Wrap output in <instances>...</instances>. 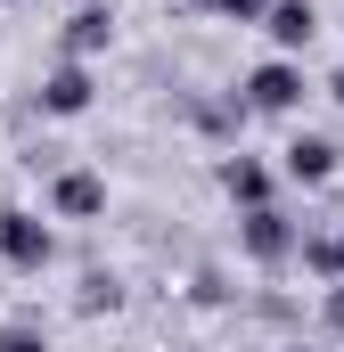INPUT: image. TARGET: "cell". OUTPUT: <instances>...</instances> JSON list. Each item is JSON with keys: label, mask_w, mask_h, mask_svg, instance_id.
<instances>
[{"label": "cell", "mask_w": 344, "mask_h": 352, "mask_svg": "<svg viewBox=\"0 0 344 352\" xmlns=\"http://www.w3.org/2000/svg\"><path fill=\"white\" fill-rule=\"evenodd\" d=\"M0 263L25 270V278L50 270V263H58V230H50L33 205H0Z\"/></svg>", "instance_id": "cell-1"}, {"label": "cell", "mask_w": 344, "mask_h": 352, "mask_svg": "<svg viewBox=\"0 0 344 352\" xmlns=\"http://www.w3.org/2000/svg\"><path fill=\"white\" fill-rule=\"evenodd\" d=\"M238 246H246V263L279 270V263H295V254H303V230H295L279 205H255V213H238Z\"/></svg>", "instance_id": "cell-2"}, {"label": "cell", "mask_w": 344, "mask_h": 352, "mask_svg": "<svg viewBox=\"0 0 344 352\" xmlns=\"http://www.w3.org/2000/svg\"><path fill=\"white\" fill-rule=\"evenodd\" d=\"M303 98H312V82H303L295 58H262L255 74H246V107H255V115H295Z\"/></svg>", "instance_id": "cell-3"}, {"label": "cell", "mask_w": 344, "mask_h": 352, "mask_svg": "<svg viewBox=\"0 0 344 352\" xmlns=\"http://www.w3.org/2000/svg\"><path fill=\"white\" fill-rule=\"evenodd\" d=\"M279 173L295 180V188H328V180L344 173V148L328 140V131H295V140L279 148Z\"/></svg>", "instance_id": "cell-4"}, {"label": "cell", "mask_w": 344, "mask_h": 352, "mask_svg": "<svg viewBox=\"0 0 344 352\" xmlns=\"http://www.w3.org/2000/svg\"><path fill=\"white\" fill-rule=\"evenodd\" d=\"M50 213L58 221H98L107 213V180L98 173H58L50 180Z\"/></svg>", "instance_id": "cell-5"}, {"label": "cell", "mask_w": 344, "mask_h": 352, "mask_svg": "<svg viewBox=\"0 0 344 352\" xmlns=\"http://www.w3.org/2000/svg\"><path fill=\"white\" fill-rule=\"evenodd\" d=\"M90 98H98L90 66H83V58H66V66L41 82V115H90Z\"/></svg>", "instance_id": "cell-6"}, {"label": "cell", "mask_w": 344, "mask_h": 352, "mask_svg": "<svg viewBox=\"0 0 344 352\" xmlns=\"http://www.w3.org/2000/svg\"><path fill=\"white\" fill-rule=\"evenodd\" d=\"M262 33L279 41V58H303V50H312V33H320V8H312V0H279Z\"/></svg>", "instance_id": "cell-7"}, {"label": "cell", "mask_w": 344, "mask_h": 352, "mask_svg": "<svg viewBox=\"0 0 344 352\" xmlns=\"http://www.w3.org/2000/svg\"><path fill=\"white\" fill-rule=\"evenodd\" d=\"M222 197L246 205V213L270 205V164H262V156H222Z\"/></svg>", "instance_id": "cell-8"}, {"label": "cell", "mask_w": 344, "mask_h": 352, "mask_svg": "<svg viewBox=\"0 0 344 352\" xmlns=\"http://www.w3.org/2000/svg\"><path fill=\"white\" fill-rule=\"evenodd\" d=\"M107 41H115V8H107V0H90L83 16H74V25H66V58H98V50H107Z\"/></svg>", "instance_id": "cell-9"}, {"label": "cell", "mask_w": 344, "mask_h": 352, "mask_svg": "<svg viewBox=\"0 0 344 352\" xmlns=\"http://www.w3.org/2000/svg\"><path fill=\"white\" fill-rule=\"evenodd\" d=\"M303 263L320 270V278H344V230H320V238H303Z\"/></svg>", "instance_id": "cell-10"}, {"label": "cell", "mask_w": 344, "mask_h": 352, "mask_svg": "<svg viewBox=\"0 0 344 352\" xmlns=\"http://www.w3.org/2000/svg\"><path fill=\"white\" fill-rule=\"evenodd\" d=\"M213 8H222L230 25H270V8H279V0H213Z\"/></svg>", "instance_id": "cell-11"}, {"label": "cell", "mask_w": 344, "mask_h": 352, "mask_svg": "<svg viewBox=\"0 0 344 352\" xmlns=\"http://www.w3.org/2000/svg\"><path fill=\"white\" fill-rule=\"evenodd\" d=\"M0 352H50V344H41L33 320H8V328H0Z\"/></svg>", "instance_id": "cell-12"}, {"label": "cell", "mask_w": 344, "mask_h": 352, "mask_svg": "<svg viewBox=\"0 0 344 352\" xmlns=\"http://www.w3.org/2000/svg\"><path fill=\"white\" fill-rule=\"evenodd\" d=\"M83 311H115V278H107V270L83 278Z\"/></svg>", "instance_id": "cell-13"}, {"label": "cell", "mask_w": 344, "mask_h": 352, "mask_svg": "<svg viewBox=\"0 0 344 352\" xmlns=\"http://www.w3.org/2000/svg\"><path fill=\"white\" fill-rule=\"evenodd\" d=\"M320 328H328V336H344V278L320 295Z\"/></svg>", "instance_id": "cell-14"}, {"label": "cell", "mask_w": 344, "mask_h": 352, "mask_svg": "<svg viewBox=\"0 0 344 352\" xmlns=\"http://www.w3.org/2000/svg\"><path fill=\"white\" fill-rule=\"evenodd\" d=\"M328 98H336V107H344V66H336V74H328Z\"/></svg>", "instance_id": "cell-15"}, {"label": "cell", "mask_w": 344, "mask_h": 352, "mask_svg": "<svg viewBox=\"0 0 344 352\" xmlns=\"http://www.w3.org/2000/svg\"><path fill=\"white\" fill-rule=\"evenodd\" d=\"M287 352H303V344H287Z\"/></svg>", "instance_id": "cell-16"}]
</instances>
